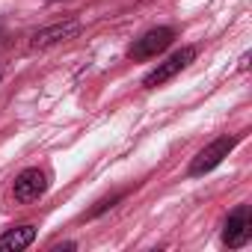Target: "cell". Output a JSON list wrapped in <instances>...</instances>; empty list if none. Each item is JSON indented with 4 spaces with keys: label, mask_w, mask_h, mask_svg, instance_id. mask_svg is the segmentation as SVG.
I'll return each instance as SVG.
<instances>
[{
    "label": "cell",
    "mask_w": 252,
    "mask_h": 252,
    "mask_svg": "<svg viewBox=\"0 0 252 252\" xmlns=\"http://www.w3.org/2000/svg\"><path fill=\"white\" fill-rule=\"evenodd\" d=\"M193 60H196V48H181V51H175L169 60L158 63V68H155V71H149V74L143 77V86H146V89L163 86V83H166V80H172L178 71H184Z\"/></svg>",
    "instance_id": "cell-1"
},
{
    "label": "cell",
    "mask_w": 252,
    "mask_h": 252,
    "mask_svg": "<svg viewBox=\"0 0 252 252\" xmlns=\"http://www.w3.org/2000/svg\"><path fill=\"white\" fill-rule=\"evenodd\" d=\"M234 146H237V137H217L211 146H205V149L193 158V163H190V175L196 178V175L211 172L214 166L222 163V158H228V152H231Z\"/></svg>",
    "instance_id": "cell-2"
},
{
    "label": "cell",
    "mask_w": 252,
    "mask_h": 252,
    "mask_svg": "<svg viewBox=\"0 0 252 252\" xmlns=\"http://www.w3.org/2000/svg\"><path fill=\"white\" fill-rule=\"evenodd\" d=\"M172 39H175L172 27H155V30H149L146 36H140V39L128 48V57H131V60H152V57H158L160 51H166V48L172 45Z\"/></svg>",
    "instance_id": "cell-3"
},
{
    "label": "cell",
    "mask_w": 252,
    "mask_h": 252,
    "mask_svg": "<svg viewBox=\"0 0 252 252\" xmlns=\"http://www.w3.org/2000/svg\"><path fill=\"white\" fill-rule=\"evenodd\" d=\"M222 240L228 249H240L252 240V217H249V208L246 205H237L228 220H225V231H222Z\"/></svg>",
    "instance_id": "cell-4"
},
{
    "label": "cell",
    "mask_w": 252,
    "mask_h": 252,
    "mask_svg": "<svg viewBox=\"0 0 252 252\" xmlns=\"http://www.w3.org/2000/svg\"><path fill=\"white\" fill-rule=\"evenodd\" d=\"M45 190H48V178H45L42 169H24V172L15 178V187H12L15 202H21V205H30V202H36V199H42Z\"/></svg>",
    "instance_id": "cell-5"
},
{
    "label": "cell",
    "mask_w": 252,
    "mask_h": 252,
    "mask_svg": "<svg viewBox=\"0 0 252 252\" xmlns=\"http://www.w3.org/2000/svg\"><path fill=\"white\" fill-rule=\"evenodd\" d=\"M80 33V21H63V24H51V27H45V30H39L36 36H33V42H30V48L33 51H39V48H51V45H57V42H65V39H74Z\"/></svg>",
    "instance_id": "cell-6"
},
{
    "label": "cell",
    "mask_w": 252,
    "mask_h": 252,
    "mask_svg": "<svg viewBox=\"0 0 252 252\" xmlns=\"http://www.w3.org/2000/svg\"><path fill=\"white\" fill-rule=\"evenodd\" d=\"M36 240V225H18V228H9L6 234H0V252H18V249H27L30 243Z\"/></svg>",
    "instance_id": "cell-7"
},
{
    "label": "cell",
    "mask_w": 252,
    "mask_h": 252,
    "mask_svg": "<svg viewBox=\"0 0 252 252\" xmlns=\"http://www.w3.org/2000/svg\"><path fill=\"white\" fill-rule=\"evenodd\" d=\"M119 199H122V196H110V199H101V202H98V208H92V211H89V217H98L101 211H107V208H113V205H116Z\"/></svg>",
    "instance_id": "cell-8"
}]
</instances>
